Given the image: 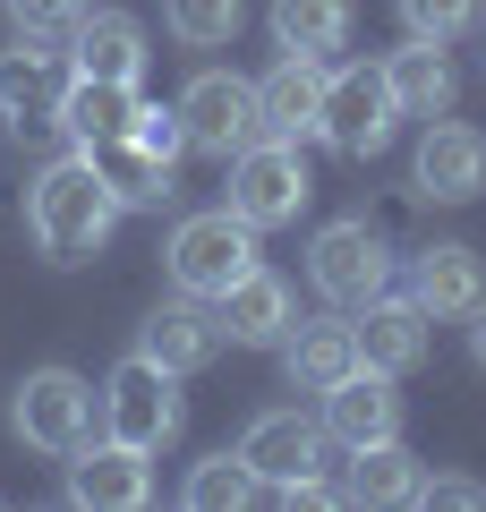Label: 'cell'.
Listing matches in <instances>:
<instances>
[{
  "mask_svg": "<svg viewBox=\"0 0 486 512\" xmlns=\"http://www.w3.org/2000/svg\"><path fill=\"white\" fill-rule=\"evenodd\" d=\"M111 222H120V197L94 180L86 154H60V163H43L26 180V231H35V248L52 265H86L111 239Z\"/></svg>",
  "mask_w": 486,
  "mask_h": 512,
  "instance_id": "cell-1",
  "label": "cell"
},
{
  "mask_svg": "<svg viewBox=\"0 0 486 512\" xmlns=\"http://www.w3.org/2000/svg\"><path fill=\"white\" fill-rule=\"evenodd\" d=\"M307 197H316V180H307V154L290 137H256L231 154V214L248 231H290L307 214Z\"/></svg>",
  "mask_w": 486,
  "mask_h": 512,
  "instance_id": "cell-2",
  "label": "cell"
},
{
  "mask_svg": "<svg viewBox=\"0 0 486 512\" xmlns=\"http://www.w3.org/2000/svg\"><path fill=\"white\" fill-rule=\"evenodd\" d=\"M9 427H18L35 453H60V461H69L77 444L103 427V393H94L77 367H35V376L18 384V402H9Z\"/></svg>",
  "mask_w": 486,
  "mask_h": 512,
  "instance_id": "cell-3",
  "label": "cell"
},
{
  "mask_svg": "<svg viewBox=\"0 0 486 512\" xmlns=\"http://www.w3.org/2000/svg\"><path fill=\"white\" fill-rule=\"evenodd\" d=\"M162 265H171V291L188 299H222L239 274L256 265V231L231 214V205H214V214H188L180 231H171V248H162Z\"/></svg>",
  "mask_w": 486,
  "mask_h": 512,
  "instance_id": "cell-4",
  "label": "cell"
},
{
  "mask_svg": "<svg viewBox=\"0 0 486 512\" xmlns=\"http://www.w3.org/2000/svg\"><path fill=\"white\" fill-rule=\"evenodd\" d=\"M103 436L137 444V453H162V444L180 436V376L154 367L145 350H137V359H120V367H111V384H103Z\"/></svg>",
  "mask_w": 486,
  "mask_h": 512,
  "instance_id": "cell-5",
  "label": "cell"
},
{
  "mask_svg": "<svg viewBox=\"0 0 486 512\" xmlns=\"http://www.w3.org/2000/svg\"><path fill=\"white\" fill-rule=\"evenodd\" d=\"M307 282L333 308H367L376 291H393V248H384L376 222H324L307 239Z\"/></svg>",
  "mask_w": 486,
  "mask_h": 512,
  "instance_id": "cell-6",
  "label": "cell"
},
{
  "mask_svg": "<svg viewBox=\"0 0 486 512\" xmlns=\"http://www.w3.org/2000/svg\"><path fill=\"white\" fill-rule=\"evenodd\" d=\"M393 86H384V69H367V60H350V69H324V120L316 137L333 154H350V163H367V154H384V137H393Z\"/></svg>",
  "mask_w": 486,
  "mask_h": 512,
  "instance_id": "cell-7",
  "label": "cell"
},
{
  "mask_svg": "<svg viewBox=\"0 0 486 512\" xmlns=\"http://www.w3.org/2000/svg\"><path fill=\"white\" fill-rule=\"evenodd\" d=\"M171 111H180V128H188V154H214V163H231L239 146L265 137V120H256V86H248V77H231V69L188 77V94Z\"/></svg>",
  "mask_w": 486,
  "mask_h": 512,
  "instance_id": "cell-8",
  "label": "cell"
},
{
  "mask_svg": "<svg viewBox=\"0 0 486 512\" xmlns=\"http://www.w3.org/2000/svg\"><path fill=\"white\" fill-rule=\"evenodd\" d=\"M145 495H154V453H137V444H120V436H86L69 453V504L137 512Z\"/></svg>",
  "mask_w": 486,
  "mask_h": 512,
  "instance_id": "cell-9",
  "label": "cell"
},
{
  "mask_svg": "<svg viewBox=\"0 0 486 512\" xmlns=\"http://www.w3.org/2000/svg\"><path fill=\"white\" fill-rule=\"evenodd\" d=\"M410 180H418V197H435V205H469L486 188V137L469 120H444V111H435L427 137H418V154H410Z\"/></svg>",
  "mask_w": 486,
  "mask_h": 512,
  "instance_id": "cell-10",
  "label": "cell"
},
{
  "mask_svg": "<svg viewBox=\"0 0 486 512\" xmlns=\"http://www.w3.org/2000/svg\"><path fill=\"white\" fill-rule=\"evenodd\" d=\"M69 43L52 35H18L0 52V120H52L60 94H69Z\"/></svg>",
  "mask_w": 486,
  "mask_h": 512,
  "instance_id": "cell-11",
  "label": "cell"
},
{
  "mask_svg": "<svg viewBox=\"0 0 486 512\" xmlns=\"http://www.w3.org/2000/svg\"><path fill=\"white\" fill-rule=\"evenodd\" d=\"M324 402V444H342V453H367V444H384V436H401V393H393V376H367V367H350L333 393H316Z\"/></svg>",
  "mask_w": 486,
  "mask_h": 512,
  "instance_id": "cell-12",
  "label": "cell"
},
{
  "mask_svg": "<svg viewBox=\"0 0 486 512\" xmlns=\"http://www.w3.org/2000/svg\"><path fill=\"white\" fill-rule=\"evenodd\" d=\"M427 325H435V316L418 308L410 291H401V299H393V291H376V299L359 308V325H350V342H359V367H367V376H410V367L427 359Z\"/></svg>",
  "mask_w": 486,
  "mask_h": 512,
  "instance_id": "cell-13",
  "label": "cell"
},
{
  "mask_svg": "<svg viewBox=\"0 0 486 512\" xmlns=\"http://www.w3.org/2000/svg\"><path fill=\"white\" fill-rule=\"evenodd\" d=\"M214 325L231 333L239 350H282V333L299 325V299H290V282H282V274L248 265V274H239L231 291L214 299Z\"/></svg>",
  "mask_w": 486,
  "mask_h": 512,
  "instance_id": "cell-14",
  "label": "cell"
},
{
  "mask_svg": "<svg viewBox=\"0 0 486 512\" xmlns=\"http://www.w3.org/2000/svg\"><path fill=\"white\" fill-rule=\"evenodd\" d=\"M410 299L435 316V325H452V316H469L486 299V256L461 248V239H435V248L410 256Z\"/></svg>",
  "mask_w": 486,
  "mask_h": 512,
  "instance_id": "cell-15",
  "label": "cell"
},
{
  "mask_svg": "<svg viewBox=\"0 0 486 512\" xmlns=\"http://www.w3.org/2000/svg\"><path fill=\"white\" fill-rule=\"evenodd\" d=\"M256 120H265V137H316V120H324V60H307V52H282L265 77H256Z\"/></svg>",
  "mask_w": 486,
  "mask_h": 512,
  "instance_id": "cell-16",
  "label": "cell"
},
{
  "mask_svg": "<svg viewBox=\"0 0 486 512\" xmlns=\"http://www.w3.org/2000/svg\"><path fill=\"white\" fill-rule=\"evenodd\" d=\"M239 461L256 470V487H282V478H299V470H324V427L299 419V410H265V419H248V436H239Z\"/></svg>",
  "mask_w": 486,
  "mask_h": 512,
  "instance_id": "cell-17",
  "label": "cell"
},
{
  "mask_svg": "<svg viewBox=\"0 0 486 512\" xmlns=\"http://www.w3.org/2000/svg\"><path fill=\"white\" fill-rule=\"evenodd\" d=\"M137 103H145L137 77H69L52 128L69 146H103V137H128V128H137Z\"/></svg>",
  "mask_w": 486,
  "mask_h": 512,
  "instance_id": "cell-18",
  "label": "cell"
},
{
  "mask_svg": "<svg viewBox=\"0 0 486 512\" xmlns=\"http://www.w3.org/2000/svg\"><path fill=\"white\" fill-rule=\"evenodd\" d=\"M376 69H384V86H393V111H401V120H435V111H452V94H461L444 43H427V35H410L401 52H384Z\"/></svg>",
  "mask_w": 486,
  "mask_h": 512,
  "instance_id": "cell-19",
  "label": "cell"
},
{
  "mask_svg": "<svg viewBox=\"0 0 486 512\" xmlns=\"http://www.w3.org/2000/svg\"><path fill=\"white\" fill-rule=\"evenodd\" d=\"M137 350H145L154 367H171V376H197V367L222 350V325L205 316V299H188V291H180L171 308H154V316H145Z\"/></svg>",
  "mask_w": 486,
  "mask_h": 512,
  "instance_id": "cell-20",
  "label": "cell"
},
{
  "mask_svg": "<svg viewBox=\"0 0 486 512\" xmlns=\"http://www.w3.org/2000/svg\"><path fill=\"white\" fill-rule=\"evenodd\" d=\"M69 69L77 77H145V26L128 9H86L69 26Z\"/></svg>",
  "mask_w": 486,
  "mask_h": 512,
  "instance_id": "cell-21",
  "label": "cell"
},
{
  "mask_svg": "<svg viewBox=\"0 0 486 512\" xmlns=\"http://www.w3.org/2000/svg\"><path fill=\"white\" fill-rule=\"evenodd\" d=\"M282 367H290V393H333V384L359 367V342H350L342 316H316V325L282 333Z\"/></svg>",
  "mask_w": 486,
  "mask_h": 512,
  "instance_id": "cell-22",
  "label": "cell"
},
{
  "mask_svg": "<svg viewBox=\"0 0 486 512\" xmlns=\"http://www.w3.org/2000/svg\"><path fill=\"white\" fill-rule=\"evenodd\" d=\"M77 154H86L94 180L120 197V214H128V205H162V197H171V163H154L137 137H103V146H77Z\"/></svg>",
  "mask_w": 486,
  "mask_h": 512,
  "instance_id": "cell-23",
  "label": "cell"
},
{
  "mask_svg": "<svg viewBox=\"0 0 486 512\" xmlns=\"http://www.w3.org/2000/svg\"><path fill=\"white\" fill-rule=\"evenodd\" d=\"M418 453H401V436H384V444H367V453H350V487H342V504H418Z\"/></svg>",
  "mask_w": 486,
  "mask_h": 512,
  "instance_id": "cell-24",
  "label": "cell"
},
{
  "mask_svg": "<svg viewBox=\"0 0 486 512\" xmlns=\"http://www.w3.org/2000/svg\"><path fill=\"white\" fill-rule=\"evenodd\" d=\"M350 18H359L350 0H273V43L324 60V52H342V43H350Z\"/></svg>",
  "mask_w": 486,
  "mask_h": 512,
  "instance_id": "cell-25",
  "label": "cell"
},
{
  "mask_svg": "<svg viewBox=\"0 0 486 512\" xmlns=\"http://www.w3.org/2000/svg\"><path fill=\"white\" fill-rule=\"evenodd\" d=\"M162 26L188 52H214V43H231L248 26V0H162Z\"/></svg>",
  "mask_w": 486,
  "mask_h": 512,
  "instance_id": "cell-26",
  "label": "cell"
},
{
  "mask_svg": "<svg viewBox=\"0 0 486 512\" xmlns=\"http://www.w3.org/2000/svg\"><path fill=\"white\" fill-rule=\"evenodd\" d=\"M180 495H188L197 512H239V504H256L265 487H256V470H248L239 453H214V461H197V470H188Z\"/></svg>",
  "mask_w": 486,
  "mask_h": 512,
  "instance_id": "cell-27",
  "label": "cell"
},
{
  "mask_svg": "<svg viewBox=\"0 0 486 512\" xmlns=\"http://www.w3.org/2000/svg\"><path fill=\"white\" fill-rule=\"evenodd\" d=\"M469 18H478V0H401V26H410V35H427V43L469 35Z\"/></svg>",
  "mask_w": 486,
  "mask_h": 512,
  "instance_id": "cell-28",
  "label": "cell"
},
{
  "mask_svg": "<svg viewBox=\"0 0 486 512\" xmlns=\"http://www.w3.org/2000/svg\"><path fill=\"white\" fill-rule=\"evenodd\" d=\"M154 163H180L188 154V128H180V111H162V103H137V128H128Z\"/></svg>",
  "mask_w": 486,
  "mask_h": 512,
  "instance_id": "cell-29",
  "label": "cell"
},
{
  "mask_svg": "<svg viewBox=\"0 0 486 512\" xmlns=\"http://www.w3.org/2000/svg\"><path fill=\"white\" fill-rule=\"evenodd\" d=\"M18 9V35H52V43H69V26L86 18V0H9Z\"/></svg>",
  "mask_w": 486,
  "mask_h": 512,
  "instance_id": "cell-30",
  "label": "cell"
},
{
  "mask_svg": "<svg viewBox=\"0 0 486 512\" xmlns=\"http://www.w3.org/2000/svg\"><path fill=\"white\" fill-rule=\"evenodd\" d=\"M418 504H427V512H478L486 487H478V478H461V470H444V478H418Z\"/></svg>",
  "mask_w": 486,
  "mask_h": 512,
  "instance_id": "cell-31",
  "label": "cell"
},
{
  "mask_svg": "<svg viewBox=\"0 0 486 512\" xmlns=\"http://www.w3.org/2000/svg\"><path fill=\"white\" fill-rule=\"evenodd\" d=\"M273 495H282L290 512H333V504H342V487H324V470H299V478H282Z\"/></svg>",
  "mask_w": 486,
  "mask_h": 512,
  "instance_id": "cell-32",
  "label": "cell"
},
{
  "mask_svg": "<svg viewBox=\"0 0 486 512\" xmlns=\"http://www.w3.org/2000/svg\"><path fill=\"white\" fill-rule=\"evenodd\" d=\"M469 359L486 367V299H478V308H469Z\"/></svg>",
  "mask_w": 486,
  "mask_h": 512,
  "instance_id": "cell-33",
  "label": "cell"
}]
</instances>
